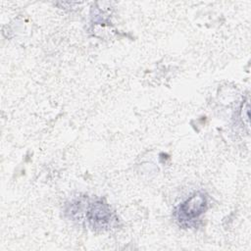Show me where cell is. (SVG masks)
<instances>
[{
    "instance_id": "1",
    "label": "cell",
    "mask_w": 251,
    "mask_h": 251,
    "mask_svg": "<svg viewBox=\"0 0 251 251\" xmlns=\"http://www.w3.org/2000/svg\"><path fill=\"white\" fill-rule=\"evenodd\" d=\"M206 206L207 202L205 196L201 193H195L178 206V211L176 212L177 219L181 223L192 222L195 219H198V217L204 213Z\"/></svg>"
}]
</instances>
